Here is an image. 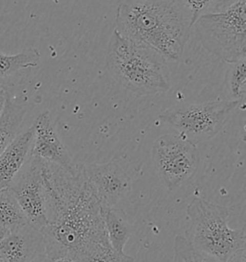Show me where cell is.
<instances>
[{
  "instance_id": "d6986e66",
  "label": "cell",
  "mask_w": 246,
  "mask_h": 262,
  "mask_svg": "<svg viewBox=\"0 0 246 262\" xmlns=\"http://www.w3.org/2000/svg\"><path fill=\"white\" fill-rule=\"evenodd\" d=\"M177 2L190 14L192 25L200 16L206 14L214 0H176Z\"/></svg>"
},
{
  "instance_id": "5bb4252c",
  "label": "cell",
  "mask_w": 246,
  "mask_h": 262,
  "mask_svg": "<svg viewBox=\"0 0 246 262\" xmlns=\"http://www.w3.org/2000/svg\"><path fill=\"white\" fill-rule=\"evenodd\" d=\"M25 115V106L12 100L10 94L7 93L5 108L0 116V154L19 135Z\"/></svg>"
},
{
  "instance_id": "4fadbf2b",
  "label": "cell",
  "mask_w": 246,
  "mask_h": 262,
  "mask_svg": "<svg viewBox=\"0 0 246 262\" xmlns=\"http://www.w3.org/2000/svg\"><path fill=\"white\" fill-rule=\"evenodd\" d=\"M101 215L108 239L115 252L122 254L124 247L132 236V227L126 212L120 208L101 206Z\"/></svg>"
},
{
  "instance_id": "9a60e30c",
  "label": "cell",
  "mask_w": 246,
  "mask_h": 262,
  "mask_svg": "<svg viewBox=\"0 0 246 262\" xmlns=\"http://www.w3.org/2000/svg\"><path fill=\"white\" fill-rule=\"evenodd\" d=\"M28 224V219L13 193L9 188L0 190V226L7 234Z\"/></svg>"
},
{
  "instance_id": "8992f818",
  "label": "cell",
  "mask_w": 246,
  "mask_h": 262,
  "mask_svg": "<svg viewBox=\"0 0 246 262\" xmlns=\"http://www.w3.org/2000/svg\"><path fill=\"white\" fill-rule=\"evenodd\" d=\"M240 104L234 100L183 104L165 111L159 118L183 139L197 145L214 139Z\"/></svg>"
},
{
  "instance_id": "ac0fdd59",
  "label": "cell",
  "mask_w": 246,
  "mask_h": 262,
  "mask_svg": "<svg viewBox=\"0 0 246 262\" xmlns=\"http://www.w3.org/2000/svg\"><path fill=\"white\" fill-rule=\"evenodd\" d=\"M173 252V262H223L195 248L184 235H177L174 239Z\"/></svg>"
},
{
  "instance_id": "7a4b0ae2",
  "label": "cell",
  "mask_w": 246,
  "mask_h": 262,
  "mask_svg": "<svg viewBox=\"0 0 246 262\" xmlns=\"http://www.w3.org/2000/svg\"><path fill=\"white\" fill-rule=\"evenodd\" d=\"M115 20L124 37L169 61L182 57L192 27L190 14L176 0H123Z\"/></svg>"
},
{
  "instance_id": "6da1fadb",
  "label": "cell",
  "mask_w": 246,
  "mask_h": 262,
  "mask_svg": "<svg viewBox=\"0 0 246 262\" xmlns=\"http://www.w3.org/2000/svg\"><path fill=\"white\" fill-rule=\"evenodd\" d=\"M46 187L47 224L40 230L46 255L54 260L74 262H135L134 257L112 248L101 204L79 163L74 173L42 161Z\"/></svg>"
},
{
  "instance_id": "7402d4cb",
  "label": "cell",
  "mask_w": 246,
  "mask_h": 262,
  "mask_svg": "<svg viewBox=\"0 0 246 262\" xmlns=\"http://www.w3.org/2000/svg\"><path fill=\"white\" fill-rule=\"evenodd\" d=\"M7 92L0 89V116L2 115L7 100Z\"/></svg>"
},
{
  "instance_id": "7c38bea8",
  "label": "cell",
  "mask_w": 246,
  "mask_h": 262,
  "mask_svg": "<svg viewBox=\"0 0 246 262\" xmlns=\"http://www.w3.org/2000/svg\"><path fill=\"white\" fill-rule=\"evenodd\" d=\"M34 138L33 125L19 134L0 154V190L7 189L30 158Z\"/></svg>"
},
{
  "instance_id": "e0dca14e",
  "label": "cell",
  "mask_w": 246,
  "mask_h": 262,
  "mask_svg": "<svg viewBox=\"0 0 246 262\" xmlns=\"http://www.w3.org/2000/svg\"><path fill=\"white\" fill-rule=\"evenodd\" d=\"M225 75V89L232 100L244 103L246 96L245 60L230 63Z\"/></svg>"
},
{
  "instance_id": "44dd1931",
  "label": "cell",
  "mask_w": 246,
  "mask_h": 262,
  "mask_svg": "<svg viewBox=\"0 0 246 262\" xmlns=\"http://www.w3.org/2000/svg\"><path fill=\"white\" fill-rule=\"evenodd\" d=\"M225 262H246L245 248H241L236 251L234 254H231Z\"/></svg>"
},
{
  "instance_id": "277c9868",
  "label": "cell",
  "mask_w": 246,
  "mask_h": 262,
  "mask_svg": "<svg viewBox=\"0 0 246 262\" xmlns=\"http://www.w3.org/2000/svg\"><path fill=\"white\" fill-rule=\"evenodd\" d=\"M189 226L184 237L200 251L226 261L241 248H245L244 228L228 225L229 209L213 202L194 198L187 208Z\"/></svg>"
},
{
  "instance_id": "d4e9b609",
  "label": "cell",
  "mask_w": 246,
  "mask_h": 262,
  "mask_svg": "<svg viewBox=\"0 0 246 262\" xmlns=\"http://www.w3.org/2000/svg\"><path fill=\"white\" fill-rule=\"evenodd\" d=\"M7 234V232L5 231V230L0 226V239L3 238L5 235Z\"/></svg>"
},
{
  "instance_id": "30bf717a",
  "label": "cell",
  "mask_w": 246,
  "mask_h": 262,
  "mask_svg": "<svg viewBox=\"0 0 246 262\" xmlns=\"http://www.w3.org/2000/svg\"><path fill=\"white\" fill-rule=\"evenodd\" d=\"M84 170L101 206L113 208L130 192V176L115 162L84 164Z\"/></svg>"
},
{
  "instance_id": "cb8c5ba5",
  "label": "cell",
  "mask_w": 246,
  "mask_h": 262,
  "mask_svg": "<svg viewBox=\"0 0 246 262\" xmlns=\"http://www.w3.org/2000/svg\"><path fill=\"white\" fill-rule=\"evenodd\" d=\"M52 262H74L71 258L69 257H59V258H56L52 260Z\"/></svg>"
},
{
  "instance_id": "5b68a950",
  "label": "cell",
  "mask_w": 246,
  "mask_h": 262,
  "mask_svg": "<svg viewBox=\"0 0 246 262\" xmlns=\"http://www.w3.org/2000/svg\"><path fill=\"white\" fill-rule=\"evenodd\" d=\"M210 53L233 63L246 59V0L219 13H206L192 25Z\"/></svg>"
},
{
  "instance_id": "8fae6325",
  "label": "cell",
  "mask_w": 246,
  "mask_h": 262,
  "mask_svg": "<svg viewBox=\"0 0 246 262\" xmlns=\"http://www.w3.org/2000/svg\"><path fill=\"white\" fill-rule=\"evenodd\" d=\"M44 252L43 234L30 224L0 239V262H31Z\"/></svg>"
},
{
  "instance_id": "2e32d148",
  "label": "cell",
  "mask_w": 246,
  "mask_h": 262,
  "mask_svg": "<svg viewBox=\"0 0 246 262\" xmlns=\"http://www.w3.org/2000/svg\"><path fill=\"white\" fill-rule=\"evenodd\" d=\"M40 61V53L37 48H25L15 55L0 53V82L27 69L36 68Z\"/></svg>"
},
{
  "instance_id": "52a82bcc",
  "label": "cell",
  "mask_w": 246,
  "mask_h": 262,
  "mask_svg": "<svg viewBox=\"0 0 246 262\" xmlns=\"http://www.w3.org/2000/svg\"><path fill=\"white\" fill-rule=\"evenodd\" d=\"M151 158L158 177L169 191L192 180L199 167L197 146L179 135H163L156 139Z\"/></svg>"
},
{
  "instance_id": "ffe728a7",
  "label": "cell",
  "mask_w": 246,
  "mask_h": 262,
  "mask_svg": "<svg viewBox=\"0 0 246 262\" xmlns=\"http://www.w3.org/2000/svg\"><path fill=\"white\" fill-rule=\"evenodd\" d=\"M240 0H214L207 13H219L231 8Z\"/></svg>"
},
{
  "instance_id": "ba28073f",
  "label": "cell",
  "mask_w": 246,
  "mask_h": 262,
  "mask_svg": "<svg viewBox=\"0 0 246 262\" xmlns=\"http://www.w3.org/2000/svg\"><path fill=\"white\" fill-rule=\"evenodd\" d=\"M28 222L40 231L47 224L46 187L42 175V160L32 157L9 186Z\"/></svg>"
},
{
  "instance_id": "603a6c76",
  "label": "cell",
  "mask_w": 246,
  "mask_h": 262,
  "mask_svg": "<svg viewBox=\"0 0 246 262\" xmlns=\"http://www.w3.org/2000/svg\"><path fill=\"white\" fill-rule=\"evenodd\" d=\"M31 262H52V260L46 255V252L38 254Z\"/></svg>"
},
{
  "instance_id": "3957f363",
  "label": "cell",
  "mask_w": 246,
  "mask_h": 262,
  "mask_svg": "<svg viewBox=\"0 0 246 262\" xmlns=\"http://www.w3.org/2000/svg\"><path fill=\"white\" fill-rule=\"evenodd\" d=\"M161 56L138 47L114 30L108 45L106 67L119 85L139 96L167 93L170 72Z\"/></svg>"
},
{
  "instance_id": "9c48e42d",
  "label": "cell",
  "mask_w": 246,
  "mask_h": 262,
  "mask_svg": "<svg viewBox=\"0 0 246 262\" xmlns=\"http://www.w3.org/2000/svg\"><path fill=\"white\" fill-rule=\"evenodd\" d=\"M33 127L34 138L30 156L56 164L70 173L76 172L79 163L74 161L68 147L63 143L49 112L42 113L36 118Z\"/></svg>"
}]
</instances>
